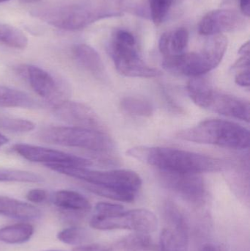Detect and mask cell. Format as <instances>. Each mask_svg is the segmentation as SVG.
Here are the masks:
<instances>
[{
    "label": "cell",
    "mask_w": 250,
    "mask_h": 251,
    "mask_svg": "<svg viewBox=\"0 0 250 251\" xmlns=\"http://www.w3.org/2000/svg\"><path fill=\"white\" fill-rule=\"evenodd\" d=\"M201 108L210 110L222 116L250 122L249 101L234 96L219 92L211 88Z\"/></svg>",
    "instance_id": "13"
},
{
    "label": "cell",
    "mask_w": 250,
    "mask_h": 251,
    "mask_svg": "<svg viewBox=\"0 0 250 251\" xmlns=\"http://www.w3.org/2000/svg\"><path fill=\"white\" fill-rule=\"evenodd\" d=\"M33 122L25 119L0 117V128L13 132H28L35 128Z\"/></svg>",
    "instance_id": "28"
},
{
    "label": "cell",
    "mask_w": 250,
    "mask_h": 251,
    "mask_svg": "<svg viewBox=\"0 0 250 251\" xmlns=\"http://www.w3.org/2000/svg\"><path fill=\"white\" fill-rule=\"evenodd\" d=\"M235 82L239 86L245 87V88L250 87V69L238 72L236 73V76H235Z\"/></svg>",
    "instance_id": "32"
},
{
    "label": "cell",
    "mask_w": 250,
    "mask_h": 251,
    "mask_svg": "<svg viewBox=\"0 0 250 251\" xmlns=\"http://www.w3.org/2000/svg\"><path fill=\"white\" fill-rule=\"evenodd\" d=\"M189 33L184 27L164 32L160 37L159 49L164 57L179 55L186 52L189 44Z\"/></svg>",
    "instance_id": "17"
},
{
    "label": "cell",
    "mask_w": 250,
    "mask_h": 251,
    "mask_svg": "<svg viewBox=\"0 0 250 251\" xmlns=\"http://www.w3.org/2000/svg\"><path fill=\"white\" fill-rule=\"evenodd\" d=\"M45 167L59 174L82 180L87 184L101 187L120 189L136 193L142 186V179L135 171L130 170H113L100 171L82 167L50 164Z\"/></svg>",
    "instance_id": "7"
},
{
    "label": "cell",
    "mask_w": 250,
    "mask_h": 251,
    "mask_svg": "<svg viewBox=\"0 0 250 251\" xmlns=\"http://www.w3.org/2000/svg\"><path fill=\"white\" fill-rule=\"evenodd\" d=\"M22 4H33V3H38L43 0H19Z\"/></svg>",
    "instance_id": "39"
},
{
    "label": "cell",
    "mask_w": 250,
    "mask_h": 251,
    "mask_svg": "<svg viewBox=\"0 0 250 251\" xmlns=\"http://www.w3.org/2000/svg\"><path fill=\"white\" fill-rule=\"evenodd\" d=\"M189 227L166 228L160 235V251H188Z\"/></svg>",
    "instance_id": "18"
},
{
    "label": "cell",
    "mask_w": 250,
    "mask_h": 251,
    "mask_svg": "<svg viewBox=\"0 0 250 251\" xmlns=\"http://www.w3.org/2000/svg\"><path fill=\"white\" fill-rule=\"evenodd\" d=\"M73 251H111V248L100 244L82 245L73 249Z\"/></svg>",
    "instance_id": "34"
},
{
    "label": "cell",
    "mask_w": 250,
    "mask_h": 251,
    "mask_svg": "<svg viewBox=\"0 0 250 251\" xmlns=\"http://www.w3.org/2000/svg\"><path fill=\"white\" fill-rule=\"evenodd\" d=\"M211 37L201 51L164 57L163 67L171 73L192 77L211 72L221 63L228 44L224 35Z\"/></svg>",
    "instance_id": "4"
},
{
    "label": "cell",
    "mask_w": 250,
    "mask_h": 251,
    "mask_svg": "<svg viewBox=\"0 0 250 251\" xmlns=\"http://www.w3.org/2000/svg\"><path fill=\"white\" fill-rule=\"evenodd\" d=\"M154 242L148 234L136 232L116 243L111 251H153Z\"/></svg>",
    "instance_id": "22"
},
{
    "label": "cell",
    "mask_w": 250,
    "mask_h": 251,
    "mask_svg": "<svg viewBox=\"0 0 250 251\" xmlns=\"http://www.w3.org/2000/svg\"><path fill=\"white\" fill-rule=\"evenodd\" d=\"M54 113L60 120L74 126L104 131L102 122L96 113L82 103L67 100L54 107Z\"/></svg>",
    "instance_id": "14"
},
{
    "label": "cell",
    "mask_w": 250,
    "mask_h": 251,
    "mask_svg": "<svg viewBox=\"0 0 250 251\" xmlns=\"http://www.w3.org/2000/svg\"><path fill=\"white\" fill-rule=\"evenodd\" d=\"M8 142L9 140L6 137V136L0 133V148L2 147L3 146L8 143Z\"/></svg>",
    "instance_id": "38"
},
{
    "label": "cell",
    "mask_w": 250,
    "mask_h": 251,
    "mask_svg": "<svg viewBox=\"0 0 250 251\" xmlns=\"http://www.w3.org/2000/svg\"><path fill=\"white\" fill-rule=\"evenodd\" d=\"M108 51L119 73L129 77L151 78L161 72L147 65L141 58L133 34L126 29H117L113 34Z\"/></svg>",
    "instance_id": "6"
},
{
    "label": "cell",
    "mask_w": 250,
    "mask_h": 251,
    "mask_svg": "<svg viewBox=\"0 0 250 251\" xmlns=\"http://www.w3.org/2000/svg\"><path fill=\"white\" fill-rule=\"evenodd\" d=\"M160 182L185 200L195 204L204 201L205 195L204 180L198 174H179L161 171Z\"/></svg>",
    "instance_id": "10"
},
{
    "label": "cell",
    "mask_w": 250,
    "mask_h": 251,
    "mask_svg": "<svg viewBox=\"0 0 250 251\" xmlns=\"http://www.w3.org/2000/svg\"><path fill=\"white\" fill-rule=\"evenodd\" d=\"M26 199L34 203H41L48 199V193L43 189H33L29 190L26 194Z\"/></svg>",
    "instance_id": "31"
},
{
    "label": "cell",
    "mask_w": 250,
    "mask_h": 251,
    "mask_svg": "<svg viewBox=\"0 0 250 251\" xmlns=\"http://www.w3.org/2000/svg\"></svg>",
    "instance_id": "41"
},
{
    "label": "cell",
    "mask_w": 250,
    "mask_h": 251,
    "mask_svg": "<svg viewBox=\"0 0 250 251\" xmlns=\"http://www.w3.org/2000/svg\"><path fill=\"white\" fill-rule=\"evenodd\" d=\"M73 57L82 68L98 79L105 75V68L96 50L85 44H79L72 49Z\"/></svg>",
    "instance_id": "15"
},
{
    "label": "cell",
    "mask_w": 250,
    "mask_h": 251,
    "mask_svg": "<svg viewBox=\"0 0 250 251\" xmlns=\"http://www.w3.org/2000/svg\"><path fill=\"white\" fill-rule=\"evenodd\" d=\"M0 42L11 48L24 50L28 45V38L18 28L0 23Z\"/></svg>",
    "instance_id": "23"
},
{
    "label": "cell",
    "mask_w": 250,
    "mask_h": 251,
    "mask_svg": "<svg viewBox=\"0 0 250 251\" xmlns=\"http://www.w3.org/2000/svg\"><path fill=\"white\" fill-rule=\"evenodd\" d=\"M182 140L226 149L243 150L250 146V131L238 124L220 119L204 121L178 134Z\"/></svg>",
    "instance_id": "3"
},
{
    "label": "cell",
    "mask_w": 250,
    "mask_h": 251,
    "mask_svg": "<svg viewBox=\"0 0 250 251\" xmlns=\"http://www.w3.org/2000/svg\"><path fill=\"white\" fill-rule=\"evenodd\" d=\"M173 0H151L150 8L153 22L159 25L164 22L170 11Z\"/></svg>",
    "instance_id": "29"
},
{
    "label": "cell",
    "mask_w": 250,
    "mask_h": 251,
    "mask_svg": "<svg viewBox=\"0 0 250 251\" xmlns=\"http://www.w3.org/2000/svg\"><path fill=\"white\" fill-rule=\"evenodd\" d=\"M246 19L233 9H217L207 13L200 22L198 32L205 36L223 35L245 29Z\"/></svg>",
    "instance_id": "12"
},
{
    "label": "cell",
    "mask_w": 250,
    "mask_h": 251,
    "mask_svg": "<svg viewBox=\"0 0 250 251\" xmlns=\"http://www.w3.org/2000/svg\"><path fill=\"white\" fill-rule=\"evenodd\" d=\"M10 1V0H0V3L4 2V1Z\"/></svg>",
    "instance_id": "40"
},
{
    "label": "cell",
    "mask_w": 250,
    "mask_h": 251,
    "mask_svg": "<svg viewBox=\"0 0 250 251\" xmlns=\"http://www.w3.org/2000/svg\"><path fill=\"white\" fill-rule=\"evenodd\" d=\"M40 106L39 103L26 93L0 85V107L33 109Z\"/></svg>",
    "instance_id": "20"
},
{
    "label": "cell",
    "mask_w": 250,
    "mask_h": 251,
    "mask_svg": "<svg viewBox=\"0 0 250 251\" xmlns=\"http://www.w3.org/2000/svg\"><path fill=\"white\" fill-rule=\"evenodd\" d=\"M34 227L29 224H17L0 228V242L7 244H22L30 240Z\"/></svg>",
    "instance_id": "21"
},
{
    "label": "cell",
    "mask_w": 250,
    "mask_h": 251,
    "mask_svg": "<svg viewBox=\"0 0 250 251\" xmlns=\"http://www.w3.org/2000/svg\"><path fill=\"white\" fill-rule=\"evenodd\" d=\"M0 181L38 183L43 181V178L41 176L29 171L0 168Z\"/></svg>",
    "instance_id": "26"
},
{
    "label": "cell",
    "mask_w": 250,
    "mask_h": 251,
    "mask_svg": "<svg viewBox=\"0 0 250 251\" xmlns=\"http://www.w3.org/2000/svg\"><path fill=\"white\" fill-rule=\"evenodd\" d=\"M30 14L54 27L69 31L79 30L102 19L123 15L117 10L83 4L40 7Z\"/></svg>",
    "instance_id": "2"
},
{
    "label": "cell",
    "mask_w": 250,
    "mask_h": 251,
    "mask_svg": "<svg viewBox=\"0 0 250 251\" xmlns=\"http://www.w3.org/2000/svg\"><path fill=\"white\" fill-rule=\"evenodd\" d=\"M90 226L95 229L104 231L128 229L149 234L157 229L158 219L148 209H136L113 215L95 214L90 221Z\"/></svg>",
    "instance_id": "8"
},
{
    "label": "cell",
    "mask_w": 250,
    "mask_h": 251,
    "mask_svg": "<svg viewBox=\"0 0 250 251\" xmlns=\"http://www.w3.org/2000/svg\"><path fill=\"white\" fill-rule=\"evenodd\" d=\"M85 188L94 194L101 197L107 198L114 201L123 202H132L135 201L136 193L120 189L111 188V187H101V186L92 185L87 184Z\"/></svg>",
    "instance_id": "25"
},
{
    "label": "cell",
    "mask_w": 250,
    "mask_h": 251,
    "mask_svg": "<svg viewBox=\"0 0 250 251\" xmlns=\"http://www.w3.org/2000/svg\"><path fill=\"white\" fill-rule=\"evenodd\" d=\"M57 239L65 244L70 246H82L89 240V233L82 228L71 227L60 231Z\"/></svg>",
    "instance_id": "27"
},
{
    "label": "cell",
    "mask_w": 250,
    "mask_h": 251,
    "mask_svg": "<svg viewBox=\"0 0 250 251\" xmlns=\"http://www.w3.org/2000/svg\"><path fill=\"white\" fill-rule=\"evenodd\" d=\"M41 141L50 144L79 148L98 153L113 151L114 142L105 131L83 127L51 126L40 132Z\"/></svg>",
    "instance_id": "5"
},
{
    "label": "cell",
    "mask_w": 250,
    "mask_h": 251,
    "mask_svg": "<svg viewBox=\"0 0 250 251\" xmlns=\"http://www.w3.org/2000/svg\"><path fill=\"white\" fill-rule=\"evenodd\" d=\"M239 55L240 54H250V42L245 43V44L241 47V48L239 50Z\"/></svg>",
    "instance_id": "36"
},
{
    "label": "cell",
    "mask_w": 250,
    "mask_h": 251,
    "mask_svg": "<svg viewBox=\"0 0 250 251\" xmlns=\"http://www.w3.org/2000/svg\"><path fill=\"white\" fill-rule=\"evenodd\" d=\"M126 153L133 159L165 172L200 174L220 172L228 166L222 159L173 148L136 146L128 150Z\"/></svg>",
    "instance_id": "1"
},
{
    "label": "cell",
    "mask_w": 250,
    "mask_h": 251,
    "mask_svg": "<svg viewBox=\"0 0 250 251\" xmlns=\"http://www.w3.org/2000/svg\"><path fill=\"white\" fill-rule=\"evenodd\" d=\"M232 69L239 72L250 69V54H240V57L233 65Z\"/></svg>",
    "instance_id": "33"
},
{
    "label": "cell",
    "mask_w": 250,
    "mask_h": 251,
    "mask_svg": "<svg viewBox=\"0 0 250 251\" xmlns=\"http://www.w3.org/2000/svg\"><path fill=\"white\" fill-rule=\"evenodd\" d=\"M53 203L60 209L67 212H86L91 209L89 201L77 192L60 190L54 193Z\"/></svg>",
    "instance_id": "19"
},
{
    "label": "cell",
    "mask_w": 250,
    "mask_h": 251,
    "mask_svg": "<svg viewBox=\"0 0 250 251\" xmlns=\"http://www.w3.org/2000/svg\"><path fill=\"white\" fill-rule=\"evenodd\" d=\"M0 215L21 221H35L41 212L35 206L6 196H0Z\"/></svg>",
    "instance_id": "16"
},
{
    "label": "cell",
    "mask_w": 250,
    "mask_h": 251,
    "mask_svg": "<svg viewBox=\"0 0 250 251\" xmlns=\"http://www.w3.org/2000/svg\"><path fill=\"white\" fill-rule=\"evenodd\" d=\"M124 211V207L122 205L115 203L100 202L95 206V212L96 215H113Z\"/></svg>",
    "instance_id": "30"
},
{
    "label": "cell",
    "mask_w": 250,
    "mask_h": 251,
    "mask_svg": "<svg viewBox=\"0 0 250 251\" xmlns=\"http://www.w3.org/2000/svg\"><path fill=\"white\" fill-rule=\"evenodd\" d=\"M17 72L25 78L34 91L40 97L56 106L67 101V88L51 74L33 65L23 64L17 67Z\"/></svg>",
    "instance_id": "9"
},
{
    "label": "cell",
    "mask_w": 250,
    "mask_h": 251,
    "mask_svg": "<svg viewBox=\"0 0 250 251\" xmlns=\"http://www.w3.org/2000/svg\"><path fill=\"white\" fill-rule=\"evenodd\" d=\"M201 251H223L221 249H220L217 246H214V245L207 244L205 246H203Z\"/></svg>",
    "instance_id": "37"
},
{
    "label": "cell",
    "mask_w": 250,
    "mask_h": 251,
    "mask_svg": "<svg viewBox=\"0 0 250 251\" xmlns=\"http://www.w3.org/2000/svg\"><path fill=\"white\" fill-rule=\"evenodd\" d=\"M13 150L29 162L43 163L44 165L57 164L87 168L92 165V162L86 158L41 146L16 144L13 146Z\"/></svg>",
    "instance_id": "11"
},
{
    "label": "cell",
    "mask_w": 250,
    "mask_h": 251,
    "mask_svg": "<svg viewBox=\"0 0 250 251\" xmlns=\"http://www.w3.org/2000/svg\"><path fill=\"white\" fill-rule=\"evenodd\" d=\"M126 113L136 116L149 117L154 113V106L148 100L141 97H125L120 102Z\"/></svg>",
    "instance_id": "24"
},
{
    "label": "cell",
    "mask_w": 250,
    "mask_h": 251,
    "mask_svg": "<svg viewBox=\"0 0 250 251\" xmlns=\"http://www.w3.org/2000/svg\"><path fill=\"white\" fill-rule=\"evenodd\" d=\"M241 13L245 17L250 16V0H240Z\"/></svg>",
    "instance_id": "35"
}]
</instances>
